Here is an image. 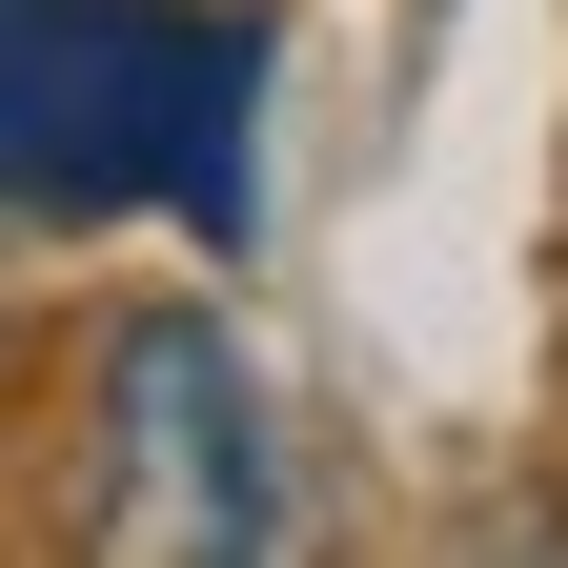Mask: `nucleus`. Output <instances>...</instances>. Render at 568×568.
<instances>
[{"mask_svg":"<svg viewBox=\"0 0 568 568\" xmlns=\"http://www.w3.org/2000/svg\"><path fill=\"white\" fill-rule=\"evenodd\" d=\"M102 548L122 568H224L284 548V447H264V386L203 305H142L122 366H102Z\"/></svg>","mask_w":568,"mask_h":568,"instance_id":"nucleus-1","label":"nucleus"}]
</instances>
